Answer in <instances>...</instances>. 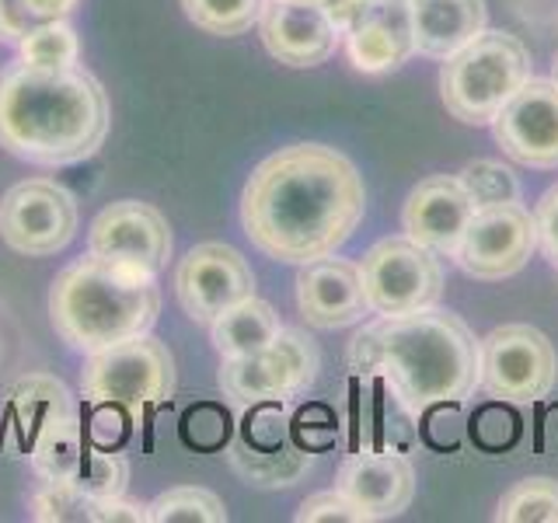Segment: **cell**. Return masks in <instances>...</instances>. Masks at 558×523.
<instances>
[{"label":"cell","instance_id":"obj_36","mask_svg":"<svg viewBox=\"0 0 558 523\" xmlns=\"http://www.w3.org/2000/svg\"><path fill=\"white\" fill-rule=\"evenodd\" d=\"M551 81L558 84V52H555V63H551Z\"/></svg>","mask_w":558,"mask_h":523},{"label":"cell","instance_id":"obj_10","mask_svg":"<svg viewBox=\"0 0 558 523\" xmlns=\"http://www.w3.org/2000/svg\"><path fill=\"white\" fill-rule=\"evenodd\" d=\"M366 307L374 314H412L436 307L444 293V269L429 248L405 238H384L360 262Z\"/></svg>","mask_w":558,"mask_h":523},{"label":"cell","instance_id":"obj_8","mask_svg":"<svg viewBox=\"0 0 558 523\" xmlns=\"http://www.w3.org/2000/svg\"><path fill=\"white\" fill-rule=\"evenodd\" d=\"M318 345L301 328H283L279 336L252 356L220 360L217 384L223 398L238 405H258V401H287L304 394L318 377Z\"/></svg>","mask_w":558,"mask_h":523},{"label":"cell","instance_id":"obj_9","mask_svg":"<svg viewBox=\"0 0 558 523\" xmlns=\"http://www.w3.org/2000/svg\"><path fill=\"white\" fill-rule=\"evenodd\" d=\"M32 471L39 482H57V485H74L84 496L105 499V496H122L130 482V464L122 453L98 450L84 440L77 412L57 415L39 429L32 440Z\"/></svg>","mask_w":558,"mask_h":523},{"label":"cell","instance_id":"obj_30","mask_svg":"<svg viewBox=\"0 0 558 523\" xmlns=\"http://www.w3.org/2000/svg\"><path fill=\"white\" fill-rule=\"evenodd\" d=\"M461 185L475 206H496V203H520V182L517 174L499 161H471L461 174Z\"/></svg>","mask_w":558,"mask_h":523},{"label":"cell","instance_id":"obj_35","mask_svg":"<svg viewBox=\"0 0 558 523\" xmlns=\"http://www.w3.org/2000/svg\"><path fill=\"white\" fill-rule=\"evenodd\" d=\"M304 4H314V8L328 11L331 17H336V25L342 28V25H345V17H349V11H353L356 0H304Z\"/></svg>","mask_w":558,"mask_h":523},{"label":"cell","instance_id":"obj_22","mask_svg":"<svg viewBox=\"0 0 558 523\" xmlns=\"http://www.w3.org/2000/svg\"><path fill=\"white\" fill-rule=\"evenodd\" d=\"M227 461L238 471V475L258 485V488H290L301 482L311 464H314V453L301 450L293 443H272V447H255L248 440H238L227 450Z\"/></svg>","mask_w":558,"mask_h":523},{"label":"cell","instance_id":"obj_3","mask_svg":"<svg viewBox=\"0 0 558 523\" xmlns=\"http://www.w3.org/2000/svg\"><path fill=\"white\" fill-rule=\"evenodd\" d=\"M112 109L105 87L81 66L0 70V147L39 168L81 165L105 144Z\"/></svg>","mask_w":558,"mask_h":523},{"label":"cell","instance_id":"obj_2","mask_svg":"<svg viewBox=\"0 0 558 523\" xmlns=\"http://www.w3.org/2000/svg\"><path fill=\"white\" fill-rule=\"evenodd\" d=\"M345 360L356 377H380L412 415H426L433 405H458L478 388L482 342L458 314L423 307L363 325Z\"/></svg>","mask_w":558,"mask_h":523},{"label":"cell","instance_id":"obj_20","mask_svg":"<svg viewBox=\"0 0 558 523\" xmlns=\"http://www.w3.org/2000/svg\"><path fill=\"white\" fill-rule=\"evenodd\" d=\"M296 307L311 328L336 331L356 325L371 307H366L360 266L345 258H318L307 262L296 276Z\"/></svg>","mask_w":558,"mask_h":523},{"label":"cell","instance_id":"obj_27","mask_svg":"<svg viewBox=\"0 0 558 523\" xmlns=\"http://www.w3.org/2000/svg\"><path fill=\"white\" fill-rule=\"evenodd\" d=\"M499 523H558V482L523 478L499 499Z\"/></svg>","mask_w":558,"mask_h":523},{"label":"cell","instance_id":"obj_12","mask_svg":"<svg viewBox=\"0 0 558 523\" xmlns=\"http://www.w3.org/2000/svg\"><path fill=\"white\" fill-rule=\"evenodd\" d=\"M534 248H537L534 217L520 203H496L475 209L453 258H458V266L471 279L496 283V279H510L527 266Z\"/></svg>","mask_w":558,"mask_h":523},{"label":"cell","instance_id":"obj_28","mask_svg":"<svg viewBox=\"0 0 558 523\" xmlns=\"http://www.w3.org/2000/svg\"><path fill=\"white\" fill-rule=\"evenodd\" d=\"M17 57H22V63L43 66V70L77 66V57H81L77 32L66 25V17L63 22H49L17 42Z\"/></svg>","mask_w":558,"mask_h":523},{"label":"cell","instance_id":"obj_25","mask_svg":"<svg viewBox=\"0 0 558 523\" xmlns=\"http://www.w3.org/2000/svg\"><path fill=\"white\" fill-rule=\"evenodd\" d=\"M150 523H227V506L203 485H174L147 502Z\"/></svg>","mask_w":558,"mask_h":523},{"label":"cell","instance_id":"obj_17","mask_svg":"<svg viewBox=\"0 0 558 523\" xmlns=\"http://www.w3.org/2000/svg\"><path fill=\"white\" fill-rule=\"evenodd\" d=\"M258 35L272 60L296 70L325 63L342 42L336 17L304 0H266L258 14Z\"/></svg>","mask_w":558,"mask_h":523},{"label":"cell","instance_id":"obj_11","mask_svg":"<svg viewBox=\"0 0 558 523\" xmlns=\"http://www.w3.org/2000/svg\"><path fill=\"white\" fill-rule=\"evenodd\" d=\"M77 234V199L52 179H25L0 199V241L28 258L63 252Z\"/></svg>","mask_w":558,"mask_h":523},{"label":"cell","instance_id":"obj_18","mask_svg":"<svg viewBox=\"0 0 558 523\" xmlns=\"http://www.w3.org/2000/svg\"><path fill=\"white\" fill-rule=\"evenodd\" d=\"M475 209L478 206L468 196L458 174H429V179H423L409 192L405 209H401V223H405V234L423 244V248L453 258Z\"/></svg>","mask_w":558,"mask_h":523},{"label":"cell","instance_id":"obj_4","mask_svg":"<svg viewBox=\"0 0 558 523\" xmlns=\"http://www.w3.org/2000/svg\"><path fill=\"white\" fill-rule=\"evenodd\" d=\"M157 314V276L95 252L60 269L49 290V321L77 353H98L126 339L150 336Z\"/></svg>","mask_w":558,"mask_h":523},{"label":"cell","instance_id":"obj_21","mask_svg":"<svg viewBox=\"0 0 558 523\" xmlns=\"http://www.w3.org/2000/svg\"><path fill=\"white\" fill-rule=\"evenodd\" d=\"M485 0H412L415 52L447 60L485 32Z\"/></svg>","mask_w":558,"mask_h":523},{"label":"cell","instance_id":"obj_13","mask_svg":"<svg viewBox=\"0 0 558 523\" xmlns=\"http://www.w3.org/2000/svg\"><path fill=\"white\" fill-rule=\"evenodd\" d=\"M174 296L192 321L214 325L223 311L255 296V272L231 244L203 241L174 269Z\"/></svg>","mask_w":558,"mask_h":523},{"label":"cell","instance_id":"obj_15","mask_svg":"<svg viewBox=\"0 0 558 523\" xmlns=\"http://www.w3.org/2000/svg\"><path fill=\"white\" fill-rule=\"evenodd\" d=\"M87 252L119 258L147 272H161L171 258V227L168 217L150 203L119 199L105 206L87 231Z\"/></svg>","mask_w":558,"mask_h":523},{"label":"cell","instance_id":"obj_1","mask_svg":"<svg viewBox=\"0 0 558 523\" xmlns=\"http://www.w3.org/2000/svg\"><path fill=\"white\" fill-rule=\"evenodd\" d=\"M366 209L356 165L325 144H293L266 157L244 182L241 223L262 255L307 266L336 255Z\"/></svg>","mask_w":558,"mask_h":523},{"label":"cell","instance_id":"obj_29","mask_svg":"<svg viewBox=\"0 0 558 523\" xmlns=\"http://www.w3.org/2000/svg\"><path fill=\"white\" fill-rule=\"evenodd\" d=\"M77 8V0H0V42H22L25 35L43 28Z\"/></svg>","mask_w":558,"mask_h":523},{"label":"cell","instance_id":"obj_23","mask_svg":"<svg viewBox=\"0 0 558 523\" xmlns=\"http://www.w3.org/2000/svg\"><path fill=\"white\" fill-rule=\"evenodd\" d=\"M209 328H214V345L220 360H231V356H252L258 349H266L279 331H283V321H279V314L269 301L248 296V301L223 311Z\"/></svg>","mask_w":558,"mask_h":523},{"label":"cell","instance_id":"obj_32","mask_svg":"<svg viewBox=\"0 0 558 523\" xmlns=\"http://www.w3.org/2000/svg\"><path fill=\"white\" fill-rule=\"evenodd\" d=\"M293 520L296 523H366L363 513L339 492V488H331V492H314V496H307Z\"/></svg>","mask_w":558,"mask_h":523},{"label":"cell","instance_id":"obj_14","mask_svg":"<svg viewBox=\"0 0 558 523\" xmlns=\"http://www.w3.org/2000/svg\"><path fill=\"white\" fill-rule=\"evenodd\" d=\"M493 136L510 161L523 168H558V84L527 77L493 119Z\"/></svg>","mask_w":558,"mask_h":523},{"label":"cell","instance_id":"obj_24","mask_svg":"<svg viewBox=\"0 0 558 523\" xmlns=\"http://www.w3.org/2000/svg\"><path fill=\"white\" fill-rule=\"evenodd\" d=\"M11 409H14L17 423H22L28 440L39 436V429L49 423V418L77 412L70 388L63 380L49 377V374H32L25 380H17L11 388Z\"/></svg>","mask_w":558,"mask_h":523},{"label":"cell","instance_id":"obj_34","mask_svg":"<svg viewBox=\"0 0 558 523\" xmlns=\"http://www.w3.org/2000/svg\"><path fill=\"white\" fill-rule=\"evenodd\" d=\"M87 523H150L144 502H130L126 496H105L92 502Z\"/></svg>","mask_w":558,"mask_h":523},{"label":"cell","instance_id":"obj_16","mask_svg":"<svg viewBox=\"0 0 558 523\" xmlns=\"http://www.w3.org/2000/svg\"><path fill=\"white\" fill-rule=\"evenodd\" d=\"M349 63L363 74H391L415 52L412 0H356L342 25Z\"/></svg>","mask_w":558,"mask_h":523},{"label":"cell","instance_id":"obj_7","mask_svg":"<svg viewBox=\"0 0 558 523\" xmlns=\"http://www.w3.org/2000/svg\"><path fill=\"white\" fill-rule=\"evenodd\" d=\"M558 380V353L534 325H499L482 339L478 388L506 405L548 398Z\"/></svg>","mask_w":558,"mask_h":523},{"label":"cell","instance_id":"obj_33","mask_svg":"<svg viewBox=\"0 0 558 523\" xmlns=\"http://www.w3.org/2000/svg\"><path fill=\"white\" fill-rule=\"evenodd\" d=\"M534 227H537V244L548 255V262L558 269V182L537 199L534 209Z\"/></svg>","mask_w":558,"mask_h":523},{"label":"cell","instance_id":"obj_19","mask_svg":"<svg viewBox=\"0 0 558 523\" xmlns=\"http://www.w3.org/2000/svg\"><path fill=\"white\" fill-rule=\"evenodd\" d=\"M339 492L356 506L366 523L395 520L412 506L415 496V471L409 458L395 450L353 453L336 478Z\"/></svg>","mask_w":558,"mask_h":523},{"label":"cell","instance_id":"obj_6","mask_svg":"<svg viewBox=\"0 0 558 523\" xmlns=\"http://www.w3.org/2000/svg\"><path fill=\"white\" fill-rule=\"evenodd\" d=\"M174 360L154 336H136L119 345L87 353L81 366V394L92 405L144 409L161 405L174 394Z\"/></svg>","mask_w":558,"mask_h":523},{"label":"cell","instance_id":"obj_5","mask_svg":"<svg viewBox=\"0 0 558 523\" xmlns=\"http://www.w3.org/2000/svg\"><path fill=\"white\" fill-rule=\"evenodd\" d=\"M531 77V52L510 32H482L440 70V98L453 119L468 126L493 122L523 81Z\"/></svg>","mask_w":558,"mask_h":523},{"label":"cell","instance_id":"obj_26","mask_svg":"<svg viewBox=\"0 0 558 523\" xmlns=\"http://www.w3.org/2000/svg\"><path fill=\"white\" fill-rule=\"evenodd\" d=\"M262 8H266V0H182L189 22L209 35H220V39L244 35L252 25H258Z\"/></svg>","mask_w":558,"mask_h":523},{"label":"cell","instance_id":"obj_31","mask_svg":"<svg viewBox=\"0 0 558 523\" xmlns=\"http://www.w3.org/2000/svg\"><path fill=\"white\" fill-rule=\"evenodd\" d=\"M92 496H84L74 485L43 482L39 492L32 496V520L39 523H87L92 516Z\"/></svg>","mask_w":558,"mask_h":523}]
</instances>
